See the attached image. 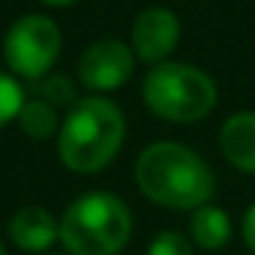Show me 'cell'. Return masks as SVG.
Listing matches in <instances>:
<instances>
[{
  "label": "cell",
  "instance_id": "obj_12",
  "mask_svg": "<svg viewBox=\"0 0 255 255\" xmlns=\"http://www.w3.org/2000/svg\"><path fill=\"white\" fill-rule=\"evenodd\" d=\"M36 91H39V96L52 107H74L80 102L77 88H74V83L66 74H50V77H44L36 85Z\"/></svg>",
  "mask_w": 255,
  "mask_h": 255
},
{
  "label": "cell",
  "instance_id": "obj_16",
  "mask_svg": "<svg viewBox=\"0 0 255 255\" xmlns=\"http://www.w3.org/2000/svg\"><path fill=\"white\" fill-rule=\"evenodd\" d=\"M41 3H47V6H55V8H63V6H72V3H77V0H41Z\"/></svg>",
  "mask_w": 255,
  "mask_h": 255
},
{
  "label": "cell",
  "instance_id": "obj_17",
  "mask_svg": "<svg viewBox=\"0 0 255 255\" xmlns=\"http://www.w3.org/2000/svg\"><path fill=\"white\" fill-rule=\"evenodd\" d=\"M0 255H6V244H3V239H0Z\"/></svg>",
  "mask_w": 255,
  "mask_h": 255
},
{
  "label": "cell",
  "instance_id": "obj_11",
  "mask_svg": "<svg viewBox=\"0 0 255 255\" xmlns=\"http://www.w3.org/2000/svg\"><path fill=\"white\" fill-rule=\"evenodd\" d=\"M19 127L28 137L33 140H47L58 132V116H55V107L47 105L44 99H33V102H25V107L19 110L17 116Z\"/></svg>",
  "mask_w": 255,
  "mask_h": 255
},
{
  "label": "cell",
  "instance_id": "obj_2",
  "mask_svg": "<svg viewBox=\"0 0 255 255\" xmlns=\"http://www.w3.org/2000/svg\"><path fill=\"white\" fill-rule=\"evenodd\" d=\"M127 121L116 102L85 96L69 110L58 134V156L72 173H99L121 151Z\"/></svg>",
  "mask_w": 255,
  "mask_h": 255
},
{
  "label": "cell",
  "instance_id": "obj_1",
  "mask_svg": "<svg viewBox=\"0 0 255 255\" xmlns=\"http://www.w3.org/2000/svg\"><path fill=\"white\" fill-rule=\"evenodd\" d=\"M137 189L156 206L178 211H195L211 203L217 192V176L209 162L184 143L162 140L143 148L134 162Z\"/></svg>",
  "mask_w": 255,
  "mask_h": 255
},
{
  "label": "cell",
  "instance_id": "obj_14",
  "mask_svg": "<svg viewBox=\"0 0 255 255\" xmlns=\"http://www.w3.org/2000/svg\"><path fill=\"white\" fill-rule=\"evenodd\" d=\"M148 255H195V244L178 231H162L151 239Z\"/></svg>",
  "mask_w": 255,
  "mask_h": 255
},
{
  "label": "cell",
  "instance_id": "obj_5",
  "mask_svg": "<svg viewBox=\"0 0 255 255\" xmlns=\"http://www.w3.org/2000/svg\"><path fill=\"white\" fill-rule=\"evenodd\" d=\"M3 52L11 72L28 80H41L61 55V30L50 17L28 14L8 28Z\"/></svg>",
  "mask_w": 255,
  "mask_h": 255
},
{
  "label": "cell",
  "instance_id": "obj_4",
  "mask_svg": "<svg viewBox=\"0 0 255 255\" xmlns=\"http://www.w3.org/2000/svg\"><path fill=\"white\" fill-rule=\"evenodd\" d=\"M143 102L162 121L195 124L209 118L217 107V83L198 66L165 61L145 74Z\"/></svg>",
  "mask_w": 255,
  "mask_h": 255
},
{
  "label": "cell",
  "instance_id": "obj_8",
  "mask_svg": "<svg viewBox=\"0 0 255 255\" xmlns=\"http://www.w3.org/2000/svg\"><path fill=\"white\" fill-rule=\"evenodd\" d=\"M8 236L25 253H44L61 239V222L44 206H25L11 217Z\"/></svg>",
  "mask_w": 255,
  "mask_h": 255
},
{
  "label": "cell",
  "instance_id": "obj_15",
  "mask_svg": "<svg viewBox=\"0 0 255 255\" xmlns=\"http://www.w3.org/2000/svg\"><path fill=\"white\" fill-rule=\"evenodd\" d=\"M242 236H244L247 250L255 255V203L250 206V209L244 211V217H242Z\"/></svg>",
  "mask_w": 255,
  "mask_h": 255
},
{
  "label": "cell",
  "instance_id": "obj_10",
  "mask_svg": "<svg viewBox=\"0 0 255 255\" xmlns=\"http://www.w3.org/2000/svg\"><path fill=\"white\" fill-rule=\"evenodd\" d=\"M231 236H233L231 217L220 206L206 203L192 211V217H189V239H192L195 247L206 250V253H217L231 242Z\"/></svg>",
  "mask_w": 255,
  "mask_h": 255
},
{
  "label": "cell",
  "instance_id": "obj_6",
  "mask_svg": "<svg viewBox=\"0 0 255 255\" xmlns=\"http://www.w3.org/2000/svg\"><path fill=\"white\" fill-rule=\"evenodd\" d=\"M77 72L88 91H116L132 77L134 50L118 39H102L83 52Z\"/></svg>",
  "mask_w": 255,
  "mask_h": 255
},
{
  "label": "cell",
  "instance_id": "obj_7",
  "mask_svg": "<svg viewBox=\"0 0 255 255\" xmlns=\"http://www.w3.org/2000/svg\"><path fill=\"white\" fill-rule=\"evenodd\" d=\"M181 39V22L176 11L165 6H151L137 14L132 25V50L140 61L151 63H165L167 55L178 47Z\"/></svg>",
  "mask_w": 255,
  "mask_h": 255
},
{
  "label": "cell",
  "instance_id": "obj_3",
  "mask_svg": "<svg viewBox=\"0 0 255 255\" xmlns=\"http://www.w3.org/2000/svg\"><path fill=\"white\" fill-rule=\"evenodd\" d=\"M132 236V211L113 192H85L61 217L69 255H118Z\"/></svg>",
  "mask_w": 255,
  "mask_h": 255
},
{
  "label": "cell",
  "instance_id": "obj_9",
  "mask_svg": "<svg viewBox=\"0 0 255 255\" xmlns=\"http://www.w3.org/2000/svg\"><path fill=\"white\" fill-rule=\"evenodd\" d=\"M220 151L236 170L255 176V110H242L220 127Z\"/></svg>",
  "mask_w": 255,
  "mask_h": 255
},
{
  "label": "cell",
  "instance_id": "obj_13",
  "mask_svg": "<svg viewBox=\"0 0 255 255\" xmlns=\"http://www.w3.org/2000/svg\"><path fill=\"white\" fill-rule=\"evenodd\" d=\"M25 107L22 88L17 85V80L0 72V127L8 124L11 118L19 116V110Z\"/></svg>",
  "mask_w": 255,
  "mask_h": 255
}]
</instances>
